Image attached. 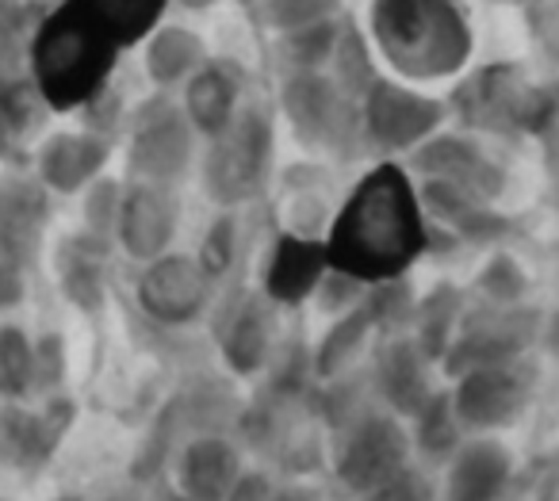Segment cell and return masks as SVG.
<instances>
[{"label":"cell","instance_id":"cell-1","mask_svg":"<svg viewBox=\"0 0 559 501\" xmlns=\"http://www.w3.org/2000/svg\"><path fill=\"white\" fill-rule=\"evenodd\" d=\"M326 261L360 284L403 279L429 249V223L414 177L380 162L349 188L326 226Z\"/></svg>","mask_w":559,"mask_h":501},{"label":"cell","instance_id":"cell-2","mask_svg":"<svg viewBox=\"0 0 559 501\" xmlns=\"http://www.w3.org/2000/svg\"><path fill=\"white\" fill-rule=\"evenodd\" d=\"M123 50L73 4L58 0L43 16L27 50V73L43 108L81 111L96 104L108 88Z\"/></svg>","mask_w":559,"mask_h":501},{"label":"cell","instance_id":"cell-3","mask_svg":"<svg viewBox=\"0 0 559 501\" xmlns=\"http://www.w3.org/2000/svg\"><path fill=\"white\" fill-rule=\"evenodd\" d=\"M372 50L399 81H449L472 58L475 32L456 0H372Z\"/></svg>","mask_w":559,"mask_h":501},{"label":"cell","instance_id":"cell-4","mask_svg":"<svg viewBox=\"0 0 559 501\" xmlns=\"http://www.w3.org/2000/svg\"><path fill=\"white\" fill-rule=\"evenodd\" d=\"M200 184L207 200L218 211H241L264 192L272 177V162H276V131H272V116L261 104H241V111L230 119L226 131L215 139L200 142Z\"/></svg>","mask_w":559,"mask_h":501},{"label":"cell","instance_id":"cell-5","mask_svg":"<svg viewBox=\"0 0 559 501\" xmlns=\"http://www.w3.org/2000/svg\"><path fill=\"white\" fill-rule=\"evenodd\" d=\"M123 142L127 180L180 188L192 177L195 157H200V134L192 131L173 93H154L134 104L123 123Z\"/></svg>","mask_w":559,"mask_h":501},{"label":"cell","instance_id":"cell-6","mask_svg":"<svg viewBox=\"0 0 559 501\" xmlns=\"http://www.w3.org/2000/svg\"><path fill=\"white\" fill-rule=\"evenodd\" d=\"M544 337V314L528 302H479L467 299L460 325L441 356V375L456 379L472 368L525 360L528 348Z\"/></svg>","mask_w":559,"mask_h":501},{"label":"cell","instance_id":"cell-7","mask_svg":"<svg viewBox=\"0 0 559 501\" xmlns=\"http://www.w3.org/2000/svg\"><path fill=\"white\" fill-rule=\"evenodd\" d=\"M411 460V429L403 417L383 406L365 409L349 425L330 432V467H334L337 486L349 490L353 498H365L372 486H380Z\"/></svg>","mask_w":559,"mask_h":501},{"label":"cell","instance_id":"cell-8","mask_svg":"<svg viewBox=\"0 0 559 501\" xmlns=\"http://www.w3.org/2000/svg\"><path fill=\"white\" fill-rule=\"evenodd\" d=\"M280 111L296 142L319 154H345L360 139V104L326 70H288L280 85Z\"/></svg>","mask_w":559,"mask_h":501},{"label":"cell","instance_id":"cell-9","mask_svg":"<svg viewBox=\"0 0 559 501\" xmlns=\"http://www.w3.org/2000/svg\"><path fill=\"white\" fill-rule=\"evenodd\" d=\"M444 123V104L426 96L411 81L380 77L360 96V139L383 157L414 154L426 139H433Z\"/></svg>","mask_w":559,"mask_h":501},{"label":"cell","instance_id":"cell-10","mask_svg":"<svg viewBox=\"0 0 559 501\" xmlns=\"http://www.w3.org/2000/svg\"><path fill=\"white\" fill-rule=\"evenodd\" d=\"M215 295L218 284L203 272L195 253L169 249V253L139 264L134 302L162 330H188V325L203 322L207 310L215 307Z\"/></svg>","mask_w":559,"mask_h":501},{"label":"cell","instance_id":"cell-11","mask_svg":"<svg viewBox=\"0 0 559 501\" xmlns=\"http://www.w3.org/2000/svg\"><path fill=\"white\" fill-rule=\"evenodd\" d=\"M533 386L536 375L528 360H510L464 371L452 379L449 394L467 437H495L525 417L528 402H533Z\"/></svg>","mask_w":559,"mask_h":501},{"label":"cell","instance_id":"cell-12","mask_svg":"<svg viewBox=\"0 0 559 501\" xmlns=\"http://www.w3.org/2000/svg\"><path fill=\"white\" fill-rule=\"evenodd\" d=\"M73 421H78V402L66 391L39 398V406L0 402V460L24 475H35L58 455Z\"/></svg>","mask_w":559,"mask_h":501},{"label":"cell","instance_id":"cell-13","mask_svg":"<svg viewBox=\"0 0 559 501\" xmlns=\"http://www.w3.org/2000/svg\"><path fill=\"white\" fill-rule=\"evenodd\" d=\"M50 218H55V195L35 172H0V257L32 272L47 249Z\"/></svg>","mask_w":559,"mask_h":501},{"label":"cell","instance_id":"cell-14","mask_svg":"<svg viewBox=\"0 0 559 501\" xmlns=\"http://www.w3.org/2000/svg\"><path fill=\"white\" fill-rule=\"evenodd\" d=\"M276 302L261 287H253V291L234 295L218 314V356L238 379H253L269 371L272 356H276Z\"/></svg>","mask_w":559,"mask_h":501},{"label":"cell","instance_id":"cell-15","mask_svg":"<svg viewBox=\"0 0 559 501\" xmlns=\"http://www.w3.org/2000/svg\"><path fill=\"white\" fill-rule=\"evenodd\" d=\"M433 371H441L418 345L411 333H388L376 341L372 360H368V386H372L376 402L391 409L395 417L411 421L426 398L437 391Z\"/></svg>","mask_w":559,"mask_h":501},{"label":"cell","instance_id":"cell-16","mask_svg":"<svg viewBox=\"0 0 559 501\" xmlns=\"http://www.w3.org/2000/svg\"><path fill=\"white\" fill-rule=\"evenodd\" d=\"M180 230V195L169 184L150 180H123V207H119L116 249L134 264L169 253Z\"/></svg>","mask_w":559,"mask_h":501},{"label":"cell","instance_id":"cell-17","mask_svg":"<svg viewBox=\"0 0 559 501\" xmlns=\"http://www.w3.org/2000/svg\"><path fill=\"white\" fill-rule=\"evenodd\" d=\"M111 134L96 127L55 131L35 150V177L47 184L50 195H81L96 177L108 172Z\"/></svg>","mask_w":559,"mask_h":501},{"label":"cell","instance_id":"cell-18","mask_svg":"<svg viewBox=\"0 0 559 501\" xmlns=\"http://www.w3.org/2000/svg\"><path fill=\"white\" fill-rule=\"evenodd\" d=\"M111 249L116 241H104L88 230L66 234L55 246V279L62 299L85 318L104 314L111 295Z\"/></svg>","mask_w":559,"mask_h":501},{"label":"cell","instance_id":"cell-19","mask_svg":"<svg viewBox=\"0 0 559 501\" xmlns=\"http://www.w3.org/2000/svg\"><path fill=\"white\" fill-rule=\"evenodd\" d=\"M441 470V501H502L518 463L498 437H467Z\"/></svg>","mask_w":559,"mask_h":501},{"label":"cell","instance_id":"cell-20","mask_svg":"<svg viewBox=\"0 0 559 501\" xmlns=\"http://www.w3.org/2000/svg\"><path fill=\"white\" fill-rule=\"evenodd\" d=\"M326 269H330V261H326L322 238L284 230L269 246V253H264L261 291L269 295L276 307H304V302H311L314 287H319Z\"/></svg>","mask_w":559,"mask_h":501},{"label":"cell","instance_id":"cell-21","mask_svg":"<svg viewBox=\"0 0 559 501\" xmlns=\"http://www.w3.org/2000/svg\"><path fill=\"white\" fill-rule=\"evenodd\" d=\"M246 104V77L226 58H203V65L180 85V108H185L192 131L200 142L215 139L218 131L230 127V119Z\"/></svg>","mask_w":559,"mask_h":501},{"label":"cell","instance_id":"cell-22","mask_svg":"<svg viewBox=\"0 0 559 501\" xmlns=\"http://www.w3.org/2000/svg\"><path fill=\"white\" fill-rule=\"evenodd\" d=\"M246 470V455L223 432H200L177 452L173 463V478L177 490L192 501H226L234 482Z\"/></svg>","mask_w":559,"mask_h":501},{"label":"cell","instance_id":"cell-23","mask_svg":"<svg viewBox=\"0 0 559 501\" xmlns=\"http://www.w3.org/2000/svg\"><path fill=\"white\" fill-rule=\"evenodd\" d=\"M411 169L421 180H444L483 200H495L502 192V172L495 169V162L475 142L456 139V134H433L421 142L411 154Z\"/></svg>","mask_w":559,"mask_h":501},{"label":"cell","instance_id":"cell-24","mask_svg":"<svg viewBox=\"0 0 559 501\" xmlns=\"http://www.w3.org/2000/svg\"><path fill=\"white\" fill-rule=\"evenodd\" d=\"M376 341H380V322H376V310L365 295L353 310L330 318L326 333H322L319 345L311 348L314 383H326V379H337V375H345V371H353L372 353Z\"/></svg>","mask_w":559,"mask_h":501},{"label":"cell","instance_id":"cell-25","mask_svg":"<svg viewBox=\"0 0 559 501\" xmlns=\"http://www.w3.org/2000/svg\"><path fill=\"white\" fill-rule=\"evenodd\" d=\"M203 58H207V47L185 24H157L142 39V65L157 93H180V85L200 70Z\"/></svg>","mask_w":559,"mask_h":501},{"label":"cell","instance_id":"cell-26","mask_svg":"<svg viewBox=\"0 0 559 501\" xmlns=\"http://www.w3.org/2000/svg\"><path fill=\"white\" fill-rule=\"evenodd\" d=\"M411 429V448H414V463L437 470L460 452V444L467 440L464 421L456 417V406H452L449 386H437L426 398V406L406 421Z\"/></svg>","mask_w":559,"mask_h":501},{"label":"cell","instance_id":"cell-27","mask_svg":"<svg viewBox=\"0 0 559 501\" xmlns=\"http://www.w3.org/2000/svg\"><path fill=\"white\" fill-rule=\"evenodd\" d=\"M464 307H467V295L460 291L456 284H437V287H429L421 299H414L406 333H411L414 345H418L437 368H441V356H444V348H449L452 333H456Z\"/></svg>","mask_w":559,"mask_h":501},{"label":"cell","instance_id":"cell-28","mask_svg":"<svg viewBox=\"0 0 559 501\" xmlns=\"http://www.w3.org/2000/svg\"><path fill=\"white\" fill-rule=\"evenodd\" d=\"M119 50L139 47L165 20L169 0H73Z\"/></svg>","mask_w":559,"mask_h":501},{"label":"cell","instance_id":"cell-29","mask_svg":"<svg viewBox=\"0 0 559 501\" xmlns=\"http://www.w3.org/2000/svg\"><path fill=\"white\" fill-rule=\"evenodd\" d=\"M345 16H330V20H314L304 27H288L280 32L276 39V55L284 62V70H326L334 47L342 39Z\"/></svg>","mask_w":559,"mask_h":501},{"label":"cell","instance_id":"cell-30","mask_svg":"<svg viewBox=\"0 0 559 501\" xmlns=\"http://www.w3.org/2000/svg\"><path fill=\"white\" fill-rule=\"evenodd\" d=\"M35 398V337L27 325L0 322V402Z\"/></svg>","mask_w":559,"mask_h":501},{"label":"cell","instance_id":"cell-31","mask_svg":"<svg viewBox=\"0 0 559 501\" xmlns=\"http://www.w3.org/2000/svg\"><path fill=\"white\" fill-rule=\"evenodd\" d=\"M326 73L353 96V100L360 104V96L368 93V85L380 77V58H376V50H372V39H365L357 27L345 24L342 39H337V47H334V58H330V65H326Z\"/></svg>","mask_w":559,"mask_h":501},{"label":"cell","instance_id":"cell-32","mask_svg":"<svg viewBox=\"0 0 559 501\" xmlns=\"http://www.w3.org/2000/svg\"><path fill=\"white\" fill-rule=\"evenodd\" d=\"M241 253V223H238V211H218L215 218L207 223L200 238V249H195V261L203 264L215 284H223L226 276L234 272Z\"/></svg>","mask_w":559,"mask_h":501},{"label":"cell","instance_id":"cell-33","mask_svg":"<svg viewBox=\"0 0 559 501\" xmlns=\"http://www.w3.org/2000/svg\"><path fill=\"white\" fill-rule=\"evenodd\" d=\"M119 207H123V180L104 172L81 192V230L96 234L104 241H116Z\"/></svg>","mask_w":559,"mask_h":501},{"label":"cell","instance_id":"cell-34","mask_svg":"<svg viewBox=\"0 0 559 501\" xmlns=\"http://www.w3.org/2000/svg\"><path fill=\"white\" fill-rule=\"evenodd\" d=\"M528 295V276L510 253H498L483 264V272L475 276V299L479 302H525Z\"/></svg>","mask_w":559,"mask_h":501},{"label":"cell","instance_id":"cell-35","mask_svg":"<svg viewBox=\"0 0 559 501\" xmlns=\"http://www.w3.org/2000/svg\"><path fill=\"white\" fill-rule=\"evenodd\" d=\"M70 379V348L58 330H47L35 337V398H50V394L66 391Z\"/></svg>","mask_w":559,"mask_h":501},{"label":"cell","instance_id":"cell-36","mask_svg":"<svg viewBox=\"0 0 559 501\" xmlns=\"http://www.w3.org/2000/svg\"><path fill=\"white\" fill-rule=\"evenodd\" d=\"M360 501H441V490H437V482L429 478V467L411 460L406 467H399L395 475L383 478L380 486H372Z\"/></svg>","mask_w":559,"mask_h":501},{"label":"cell","instance_id":"cell-37","mask_svg":"<svg viewBox=\"0 0 559 501\" xmlns=\"http://www.w3.org/2000/svg\"><path fill=\"white\" fill-rule=\"evenodd\" d=\"M345 0H261V12L269 20V27L288 32V27H304L314 20L342 16Z\"/></svg>","mask_w":559,"mask_h":501},{"label":"cell","instance_id":"cell-38","mask_svg":"<svg viewBox=\"0 0 559 501\" xmlns=\"http://www.w3.org/2000/svg\"><path fill=\"white\" fill-rule=\"evenodd\" d=\"M365 295H368V284H360L357 276H349V272H342V269H334V264H330V269L322 272L319 287H314L311 302L319 307V314L337 318V314H345V310L357 307Z\"/></svg>","mask_w":559,"mask_h":501},{"label":"cell","instance_id":"cell-39","mask_svg":"<svg viewBox=\"0 0 559 501\" xmlns=\"http://www.w3.org/2000/svg\"><path fill=\"white\" fill-rule=\"evenodd\" d=\"M27 276L32 272L24 264L9 261V257H0V318L12 314L27 302Z\"/></svg>","mask_w":559,"mask_h":501},{"label":"cell","instance_id":"cell-40","mask_svg":"<svg viewBox=\"0 0 559 501\" xmlns=\"http://www.w3.org/2000/svg\"><path fill=\"white\" fill-rule=\"evenodd\" d=\"M272 490H276V482H272V475H264V470H241V478L234 482V490L226 493V501H272Z\"/></svg>","mask_w":559,"mask_h":501},{"label":"cell","instance_id":"cell-41","mask_svg":"<svg viewBox=\"0 0 559 501\" xmlns=\"http://www.w3.org/2000/svg\"><path fill=\"white\" fill-rule=\"evenodd\" d=\"M272 501H322V490L311 482H284L272 490Z\"/></svg>","mask_w":559,"mask_h":501},{"label":"cell","instance_id":"cell-42","mask_svg":"<svg viewBox=\"0 0 559 501\" xmlns=\"http://www.w3.org/2000/svg\"><path fill=\"white\" fill-rule=\"evenodd\" d=\"M544 341L551 345V353H556V360H559V314L551 318L548 325H544Z\"/></svg>","mask_w":559,"mask_h":501},{"label":"cell","instance_id":"cell-43","mask_svg":"<svg viewBox=\"0 0 559 501\" xmlns=\"http://www.w3.org/2000/svg\"><path fill=\"white\" fill-rule=\"evenodd\" d=\"M180 9H188V12H203V9H215L218 0H177Z\"/></svg>","mask_w":559,"mask_h":501},{"label":"cell","instance_id":"cell-44","mask_svg":"<svg viewBox=\"0 0 559 501\" xmlns=\"http://www.w3.org/2000/svg\"><path fill=\"white\" fill-rule=\"evenodd\" d=\"M154 501H192V498H185V493H180L177 486H173V490H162V493H157Z\"/></svg>","mask_w":559,"mask_h":501},{"label":"cell","instance_id":"cell-45","mask_svg":"<svg viewBox=\"0 0 559 501\" xmlns=\"http://www.w3.org/2000/svg\"><path fill=\"white\" fill-rule=\"evenodd\" d=\"M506 4H533V0H506Z\"/></svg>","mask_w":559,"mask_h":501},{"label":"cell","instance_id":"cell-46","mask_svg":"<svg viewBox=\"0 0 559 501\" xmlns=\"http://www.w3.org/2000/svg\"><path fill=\"white\" fill-rule=\"evenodd\" d=\"M58 501H81V498H58Z\"/></svg>","mask_w":559,"mask_h":501}]
</instances>
